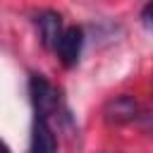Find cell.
Masks as SVG:
<instances>
[{
    "instance_id": "obj_1",
    "label": "cell",
    "mask_w": 153,
    "mask_h": 153,
    "mask_svg": "<svg viewBox=\"0 0 153 153\" xmlns=\"http://www.w3.org/2000/svg\"><path fill=\"white\" fill-rule=\"evenodd\" d=\"M29 93H31V103H33V112L36 117H48L57 110V103H60V96H57V88L41 74H31L29 79Z\"/></svg>"
},
{
    "instance_id": "obj_2",
    "label": "cell",
    "mask_w": 153,
    "mask_h": 153,
    "mask_svg": "<svg viewBox=\"0 0 153 153\" xmlns=\"http://www.w3.org/2000/svg\"><path fill=\"white\" fill-rule=\"evenodd\" d=\"M103 117H105L108 124H127V122H134L139 117V103L129 93L115 96V98H110L103 105Z\"/></svg>"
},
{
    "instance_id": "obj_3",
    "label": "cell",
    "mask_w": 153,
    "mask_h": 153,
    "mask_svg": "<svg viewBox=\"0 0 153 153\" xmlns=\"http://www.w3.org/2000/svg\"><path fill=\"white\" fill-rule=\"evenodd\" d=\"M81 45H84V31L79 26H69L62 31V36L55 45V53L65 67H74L81 55Z\"/></svg>"
},
{
    "instance_id": "obj_4",
    "label": "cell",
    "mask_w": 153,
    "mask_h": 153,
    "mask_svg": "<svg viewBox=\"0 0 153 153\" xmlns=\"http://www.w3.org/2000/svg\"><path fill=\"white\" fill-rule=\"evenodd\" d=\"M29 153H57V139L48 117H33V134Z\"/></svg>"
},
{
    "instance_id": "obj_5",
    "label": "cell",
    "mask_w": 153,
    "mask_h": 153,
    "mask_svg": "<svg viewBox=\"0 0 153 153\" xmlns=\"http://www.w3.org/2000/svg\"><path fill=\"white\" fill-rule=\"evenodd\" d=\"M36 26H38V33H41V43L50 50H55L60 36H62V17L53 10H45L36 17Z\"/></svg>"
},
{
    "instance_id": "obj_6",
    "label": "cell",
    "mask_w": 153,
    "mask_h": 153,
    "mask_svg": "<svg viewBox=\"0 0 153 153\" xmlns=\"http://www.w3.org/2000/svg\"><path fill=\"white\" fill-rule=\"evenodd\" d=\"M148 14H151V2H148V5L143 7V14H141V19H143V24H146V26L151 24V19H148Z\"/></svg>"
},
{
    "instance_id": "obj_7",
    "label": "cell",
    "mask_w": 153,
    "mask_h": 153,
    "mask_svg": "<svg viewBox=\"0 0 153 153\" xmlns=\"http://www.w3.org/2000/svg\"><path fill=\"white\" fill-rule=\"evenodd\" d=\"M0 153H10V148L5 146V141H0Z\"/></svg>"
}]
</instances>
